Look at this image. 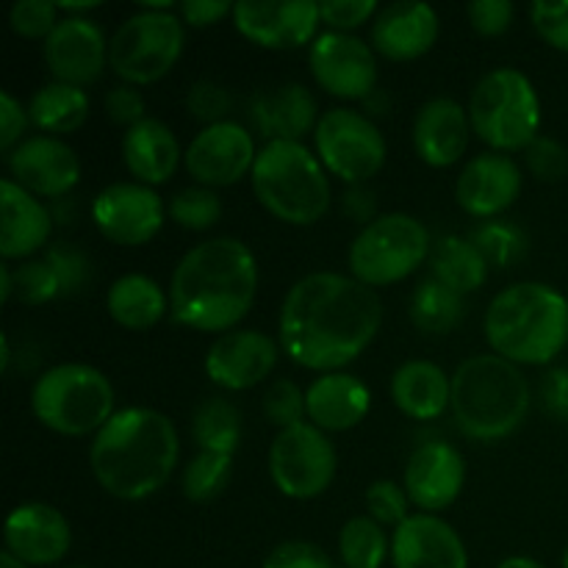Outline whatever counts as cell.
Returning <instances> with one entry per match:
<instances>
[{
  "mask_svg": "<svg viewBox=\"0 0 568 568\" xmlns=\"http://www.w3.org/2000/svg\"><path fill=\"white\" fill-rule=\"evenodd\" d=\"M261 568H333V560L320 544L283 541L266 555Z\"/></svg>",
  "mask_w": 568,
  "mask_h": 568,
  "instance_id": "c3c4849f",
  "label": "cell"
},
{
  "mask_svg": "<svg viewBox=\"0 0 568 568\" xmlns=\"http://www.w3.org/2000/svg\"><path fill=\"white\" fill-rule=\"evenodd\" d=\"M564 568H568V547L564 549Z\"/></svg>",
  "mask_w": 568,
  "mask_h": 568,
  "instance_id": "94428289",
  "label": "cell"
},
{
  "mask_svg": "<svg viewBox=\"0 0 568 568\" xmlns=\"http://www.w3.org/2000/svg\"><path fill=\"white\" fill-rule=\"evenodd\" d=\"M114 386L87 364H59L44 372L31 392L33 416L59 436L81 438L103 430L114 416Z\"/></svg>",
  "mask_w": 568,
  "mask_h": 568,
  "instance_id": "ba28073f",
  "label": "cell"
},
{
  "mask_svg": "<svg viewBox=\"0 0 568 568\" xmlns=\"http://www.w3.org/2000/svg\"><path fill=\"white\" fill-rule=\"evenodd\" d=\"M375 205V192H369L366 186H353L344 194V214L353 216L355 222H364V227L377 220Z\"/></svg>",
  "mask_w": 568,
  "mask_h": 568,
  "instance_id": "9f6ffc18",
  "label": "cell"
},
{
  "mask_svg": "<svg viewBox=\"0 0 568 568\" xmlns=\"http://www.w3.org/2000/svg\"><path fill=\"white\" fill-rule=\"evenodd\" d=\"M103 109L105 116H109L111 122H116V125L133 128L142 120H148V116H144L148 109H144L142 92L133 89L131 83H120V87H114L111 92H105Z\"/></svg>",
  "mask_w": 568,
  "mask_h": 568,
  "instance_id": "816d5d0a",
  "label": "cell"
},
{
  "mask_svg": "<svg viewBox=\"0 0 568 568\" xmlns=\"http://www.w3.org/2000/svg\"><path fill=\"white\" fill-rule=\"evenodd\" d=\"M466 483V460L453 444L430 442L422 444L414 455H410L408 466H405L403 488L408 494L410 503L422 510V514H433L449 508L455 499L460 497Z\"/></svg>",
  "mask_w": 568,
  "mask_h": 568,
  "instance_id": "44dd1931",
  "label": "cell"
},
{
  "mask_svg": "<svg viewBox=\"0 0 568 568\" xmlns=\"http://www.w3.org/2000/svg\"><path fill=\"white\" fill-rule=\"evenodd\" d=\"M430 233L410 214H383L349 244V272L369 288L394 286L430 258Z\"/></svg>",
  "mask_w": 568,
  "mask_h": 568,
  "instance_id": "9c48e42d",
  "label": "cell"
},
{
  "mask_svg": "<svg viewBox=\"0 0 568 568\" xmlns=\"http://www.w3.org/2000/svg\"><path fill=\"white\" fill-rule=\"evenodd\" d=\"M394 568H469L464 538L433 514L408 516L392 538Z\"/></svg>",
  "mask_w": 568,
  "mask_h": 568,
  "instance_id": "603a6c76",
  "label": "cell"
},
{
  "mask_svg": "<svg viewBox=\"0 0 568 568\" xmlns=\"http://www.w3.org/2000/svg\"><path fill=\"white\" fill-rule=\"evenodd\" d=\"M430 270L444 286L455 288L458 294H471L486 283L488 261L469 239L442 236L430 250Z\"/></svg>",
  "mask_w": 568,
  "mask_h": 568,
  "instance_id": "d6a6232c",
  "label": "cell"
},
{
  "mask_svg": "<svg viewBox=\"0 0 568 568\" xmlns=\"http://www.w3.org/2000/svg\"><path fill=\"white\" fill-rule=\"evenodd\" d=\"M392 399L410 419H438L453 403V377L433 361H408L394 372Z\"/></svg>",
  "mask_w": 568,
  "mask_h": 568,
  "instance_id": "f546056e",
  "label": "cell"
},
{
  "mask_svg": "<svg viewBox=\"0 0 568 568\" xmlns=\"http://www.w3.org/2000/svg\"><path fill=\"white\" fill-rule=\"evenodd\" d=\"M469 111L453 98L427 100L414 120V150L425 164L453 166L469 148Z\"/></svg>",
  "mask_w": 568,
  "mask_h": 568,
  "instance_id": "484cf974",
  "label": "cell"
},
{
  "mask_svg": "<svg viewBox=\"0 0 568 568\" xmlns=\"http://www.w3.org/2000/svg\"><path fill=\"white\" fill-rule=\"evenodd\" d=\"M242 414L231 399L209 397L192 416V438L200 453H220L233 458L242 444Z\"/></svg>",
  "mask_w": 568,
  "mask_h": 568,
  "instance_id": "e575fe53",
  "label": "cell"
},
{
  "mask_svg": "<svg viewBox=\"0 0 568 568\" xmlns=\"http://www.w3.org/2000/svg\"><path fill=\"white\" fill-rule=\"evenodd\" d=\"M247 116L266 142H300L316 131V100L303 83L258 89L247 103Z\"/></svg>",
  "mask_w": 568,
  "mask_h": 568,
  "instance_id": "d4e9b609",
  "label": "cell"
},
{
  "mask_svg": "<svg viewBox=\"0 0 568 568\" xmlns=\"http://www.w3.org/2000/svg\"><path fill=\"white\" fill-rule=\"evenodd\" d=\"M9 172L33 197H64L81 181V161L59 136H31L9 153Z\"/></svg>",
  "mask_w": 568,
  "mask_h": 568,
  "instance_id": "ac0fdd59",
  "label": "cell"
},
{
  "mask_svg": "<svg viewBox=\"0 0 568 568\" xmlns=\"http://www.w3.org/2000/svg\"><path fill=\"white\" fill-rule=\"evenodd\" d=\"M377 14L375 0H325L320 3V17L333 31L349 33Z\"/></svg>",
  "mask_w": 568,
  "mask_h": 568,
  "instance_id": "681fc988",
  "label": "cell"
},
{
  "mask_svg": "<svg viewBox=\"0 0 568 568\" xmlns=\"http://www.w3.org/2000/svg\"><path fill=\"white\" fill-rule=\"evenodd\" d=\"M64 568H92V566H64Z\"/></svg>",
  "mask_w": 568,
  "mask_h": 568,
  "instance_id": "6125c7cd",
  "label": "cell"
},
{
  "mask_svg": "<svg viewBox=\"0 0 568 568\" xmlns=\"http://www.w3.org/2000/svg\"><path fill=\"white\" fill-rule=\"evenodd\" d=\"M166 214L172 216V222L186 227V231H209V227H214L216 222H220L222 200L214 189L189 186L181 189V192L170 200Z\"/></svg>",
  "mask_w": 568,
  "mask_h": 568,
  "instance_id": "f35d334b",
  "label": "cell"
},
{
  "mask_svg": "<svg viewBox=\"0 0 568 568\" xmlns=\"http://www.w3.org/2000/svg\"><path fill=\"white\" fill-rule=\"evenodd\" d=\"M28 109H22L11 92H0V150L11 153L28 128ZM26 142V139H22Z\"/></svg>",
  "mask_w": 568,
  "mask_h": 568,
  "instance_id": "db71d44e",
  "label": "cell"
},
{
  "mask_svg": "<svg viewBox=\"0 0 568 568\" xmlns=\"http://www.w3.org/2000/svg\"><path fill=\"white\" fill-rule=\"evenodd\" d=\"M231 17L244 39L266 50L303 48L322 22L314 0H239Z\"/></svg>",
  "mask_w": 568,
  "mask_h": 568,
  "instance_id": "5bb4252c",
  "label": "cell"
},
{
  "mask_svg": "<svg viewBox=\"0 0 568 568\" xmlns=\"http://www.w3.org/2000/svg\"><path fill=\"white\" fill-rule=\"evenodd\" d=\"M250 178L258 203L288 225H314L331 209L327 170L303 142H266Z\"/></svg>",
  "mask_w": 568,
  "mask_h": 568,
  "instance_id": "8992f818",
  "label": "cell"
},
{
  "mask_svg": "<svg viewBox=\"0 0 568 568\" xmlns=\"http://www.w3.org/2000/svg\"><path fill=\"white\" fill-rule=\"evenodd\" d=\"M44 61L55 81L83 89L109 67V39L89 17H64L44 39Z\"/></svg>",
  "mask_w": 568,
  "mask_h": 568,
  "instance_id": "e0dca14e",
  "label": "cell"
},
{
  "mask_svg": "<svg viewBox=\"0 0 568 568\" xmlns=\"http://www.w3.org/2000/svg\"><path fill=\"white\" fill-rule=\"evenodd\" d=\"M471 133L494 153H525L538 139L541 100L525 72L499 67L480 78L469 100Z\"/></svg>",
  "mask_w": 568,
  "mask_h": 568,
  "instance_id": "52a82bcc",
  "label": "cell"
},
{
  "mask_svg": "<svg viewBox=\"0 0 568 568\" xmlns=\"http://www.w3.org/2000/svg\"><path fill=\"white\" fill-rule=\"evenodd\" d=\"M469 242L480 250L488 266H497V270L516 264L527 253L525 231L508 220H486L471 231Z\"/></svg>",
  "mask_w": 568,
  "mask_h": 568,
  "instance_id": "74e56055",
  "label": "cell"
},
{
  "mask_svg": "<svg viewBox=\"0 0 568 568\" xmlns=\"http://www.w3.org/2000/svg\"><path fill=\"white\" fill-rule=\"evenodd\" d=\"M183 22L172 11H136L114 31L109 64L131 87L155 83L178 64L183 53Z\"/></svg>",
  "mask_w": 568,
  "mask_h": 568,
  "instance_id": "30bf717a",
  "label": "cell"
},
{
  "mask_svg": "<svg viewBox=\"0 0 568 568\" xmlns=\"http://www.w3.org/2000/svg\"><path fill=\"white\" fill-rule=\"evenodd\" d=\"M521 170L510 155L480 153L460 170L455 183V200L466 214L477 220H494L519 200Z\"/></svg>",
  "mask_w": 568,
  "mask_h": 568,
  "instance_id": "7402d4cb",
  "label": "cell"
},
{
  "mask_svg": "<svg viewBox=\"0 0 568 568\" xmlns=\"http://www.w3.org/2000/svg\"><path fill=\"white\" fill-rule=\"evenodd\" d=\"M338 555L347 568H383L388 538L372 516H355L338 532Z\"/></svg>",
  "mask_w": 568,
  "mask_h": 568,
  "instance_id": "d590c367",
  "label": "cell"
},
{
  "mask_svg": "<svg viewBox=\"0 0 568 568\" xmlns=\"http://www.w3.org/2000/svg\"><path fill=\"white\" fill-rule=\"evenodd\" d=\"M436 9L422 0H399L377 11L372 22V48L392 61H414L438 39Z\"/></svg>",
  "mask_w": 568,
  "mask_h": 568,
  "instance_id": "cb8c5ba5",
  "label": "cell"
},
{
  "mask_svg": "<svg viewBox=\"0 0 568 568\" xmlns=\"http://www.w3.org/2000/svg\"><path fill=\"white\" fill-rule=\"evenodd\" d=\"M14 297V281H11V266L3 264L0 266V300L9 303Z\"/></svg>",
  "mask_w": 568,
  "mask_h": 568,
  "instance_id": "6f0895ef",
  "label": "cell"
},
{
  "mask_svg": "<svg viewBox=\"0 0 568 568\" xmlns=\"http://www.w3.org/2000/svg\"><path fill=\"white\" fill-rule=\"evenodd\" d=\"M538 394H541L544 410H547L555 422H564V425H568V369L566 366H555V369H549L547 375H544Z\"/></svg>",
  "mask_w": 568,
  "mask_h": 568,
  "instance_id": "f5cc1de1",
  "label": "cell"
},
{
  "mask_svg": "<svg viewBox=\"0 0 568 568\" xmlns=\"http://www.w3.org/2000/svg\"><path fill=\"white\" fill-rule=\"evenodd\" d=\"M0 568H31V566H26L22 560H17L11 552H3L0 555Z\"/></svg>",
  "mask_w": 568,
  "mask_h": 568,
  "instance_id": "91938a15",
  "label": "cell"
},
{
  "mask_svg": "<svg viewBox=\"0 0 568 568\" xmlns=\"http://www.w3.org/2000/svg\"><path fill=\"white\" fill-rule=\"evenodd\" d=\"M255 159H258V150H255L253 133L233 120L203 128L183 153L189 175L205 189L233 186L247 172H253Z\"/></svg>",
  "mask_w": 568,
  "mask_h": 568,
  "instance_id": "9a60e30c",
  "label": "cell"
},
{
  "mask_svg": "<svg viewBox=\"0 0 568 568\" xmlns=\"http://www.w3.org/2000/svg\"><path fill=\"white\" fill-rule=\"evenodd\" d=\"M408 494L394 480H377L366 488V510L381 527L397 530L408 519Z\"/></svg>",
  "mask_w": 568,
  "mask_h": 568,
  "instance_id": "7bdbcfd3",
  "label": "cell"
},
{
  "mask_svg": "<svg viewBox=\"0 0 568 568\" xmlns=\"http://www.w3.org/2000/svg\"><path fill=\"white\" fill-rule=\"evenodd\" d=\"M275 338L261 331H231L211 344L205 375L225 392H247L272 375L277 364Z\"/></svg>",
  "mask_w": 568,
  "mask_h": 568,
  "instance_id": "d6986e66",
  "label": "cell"
},
{
  "mask_svg": "<svg viewBox=\"0 0 568 568\" xmlns=\"http://www.w3.org/2000/svg\"><path fill=\"white\" fill-rule=\"evenodd\" d=\"M316 155L331 175L364 186L386 164V139L381 128L355 109H331L314 131Z\"/></svg>",
  "mask_w": 568,
  "mask_h": 568,
  "instance_id": "8fae6325",
  "label": "cell"
},
{
  "mask_svg": "<svg viewBox=\"0 0 568 568\" xmlns=\"http://www.w3.org/2000/svg\"><path fill=\"white\" fill-rule=\"evenodd\" d=\"M336 449L327 433L303 422L275 436L270 447V475L288 499H314L336 480Z\"/></svg>",
  "mask_w": 568,
  "mask_h": 568,
  "instance_id": "7c38bea8",
  "label": "cell"
},
{
  "mask_svg": "<svg viewBox=\"0 0 568 568\" xmlns=\"http://www.w3.org/2000/svg\"><path fill=\"white\" fill-rule=\"evenodd\" d=\"M483 327L494 355L516 366H547L568 344V300L547 283H514L491 300Z\"/></svg>",
  "mask_w": 568,
  "mask_h": 568,
  "instance_id": "277c9868",
  "label": "cell"
},
{
  "mask_svg": "<svg viewBox=\"0 0 568 568\" xmlns=\"http://www.w3.org/2000/svg\"><path fill=\"white\" fill-rule=\"evenodd\" d=\"M383 325L375 288L338 272H314L288 288L277 336L288 358L327 375L353 364Z\"/></svg>",
  "mask_w": 568,
  "mask_h": 568,
  "instance_id": "6da1fadb",
  "label": "cell"
},
{
  "mask_svg": "<svg viewBox=\"0 0 568 568\" xmlns=\"http://www.w3.org/2000/svg\"><path fill=\"white\" fill-rule=\"evenodd\" d=\"M105 308L116 325L128 331H150L170 311V294L148 275H122L111 283Z\"/></svg>",
  "mask_w": 568,
  "mask_h": 568,
  "instance_id": "4dcf8cb0",
  "label": "cell"
},
{
  "mask_svg": "<svg viewBox=\"0 0 568 568\" xmlns=\"http://www.w3.org/2000/svg\"><path fill=\"white\" fill-rule=\"evenodd\" d=\"M525 164L538 181L558 183L568 175V150L552 136H538L530 148L525 150Z\"/></svg>",
  "mask_w": 568,
  "mask_h": 568,
  "instance_id": "f6af8a7d",
  "label": "cell"
},
{
  "mask_svg": "<svg viewBox=\"0 0 568 568\" xmlns=\"http://www.w3.org/2000/svg\"><path fill=\"white\" fill-rule=\"evenodd\" d=\"M530 20L544 42L568 53V0H538L530 6Z\"/></svg>",
  "mask_w": 568,
  "mask_h": 568,
  "instance_id": "7dc6e473",
  "label": "cell"
},
{
  "mask_svg": "<svg viewBox=\"0 0 568 568\" xmlns=\"http://www.w3.org/2000/svg\"><path fill=\"white\" fill-rule=\"evenodd\" d=\"M9 26L22 39H48L59 26V6L50 0H17L9 11Z\"/></svg>",
  "mask_w": 568,
  "mask_h": 568,
  "instance_id": "b9f144b4",
  "label": "cell"
},
{
  "mask_svg": "<svg viewBox=\"0 0 568 568\" xmlns=\"http://www.w3.org/2000/svg\"><path fill=\"white\" fill-rule=\"evenodd\" d=\"M11 281H14L17 300L26 305H44L50 300L61 297L59 275L44 258L22 261L20 266L11 270Z\"/></svg>",
  "mask_w": 568,
  "mask_h": 568,
  "instance_id": "ab89813d",
  "label": "cell"
},
{
  "mask_svg": "<svg viewBox=\"0 0 568 568\" xmlns=\"http://www.w3.org/2000/svg\"><path fill=\"white\" fill-rule=\"evenodd\" d=\"M186 109L194 120L205 122V128L220 125L233 111V94L216 81H197L189 89Z\"/></svg>",
  "mask_w": 568,
  "mask_h": 568,
  "instance_id": "ee69618b",
  "label": "cell"
},
{
  "mask_svg": "<svg viewBox=\"0 0 568 568\" xmlns=\"http://www.w3.org/2000/svg\"><path fill=\"white\" fill-rule=\"evenodd\" d=\"M0 214H3L0 255L6 261L31 258L48 244L50 231H53V216L31 192L17 186L11 178L0 183Z\"/></svg>",
  "mask_w": 568,
  "mask_h": 568,
  "instance_id": "83f0119b",
  "label": "cell"
},
{
  "mask_svg": "<svg viewBox=\"0 0 568 568\" xmlns=\"http://www.w3.org/2000/svg\"><path fill=\"white\" fill-rule=\"evenodd\" d=\"M178 11H181V20L186 26L209 28L220 22L222 17L233 14V6L227 0H186V3L178 6Z\"/></svg>",
  "mask_w": 568,
  "mask_h": 568,
  "instance_id": "11a10c76",
  "label": "cell"
},
{
  "mask_svg": "<svg viewBox=\"0 0 568 568\" xmlns=\"http://www.w3.org/2000/svg\"><path fill=\"white\" fill-rule=\"evenodd\" d=\"M305 408L311 425L322 433H344L366 419L372 394L364 381L347 372H327L305 388Z\"/></svg>",
  "mask_w": 568,
  "mask_h": 568,
  "instance_id": "4316f807",
  "label": "cell"
},
{
  "mask_svg": "<svg viewBox=\"0 0 568 568\" xmlns=\"http://www.w3.org/2000/svg\"><path fill=\"white\" fill-rule=\"evenodd\" d=\"M497 568H547V566L538 564V560H532V558H525V555H516V558L503 560Z\"/></svg>",
  "mask_w": 568,
  "mask_h": 568,
  "instance_id": "680465c9",
  "label": "cell"
},
{
  "mask_svg": "<svg viewBox=\"0 0 568 568\" xmlns=\"http://www.w3.org/2000/svg\"><path fill=\"white\" fill-rule=\"evenodd\" d=\"M164 203L144 183H111L94 197L92 222L109 242L139 247L155 239L164 225Z\"/></svg>",
  "mask_w": 568,
  "mask_h": 568,
  "instance_id": "2e32d148",
  "label": "cell"
},
{
  "mask_svg": "<svg viewBox=\"0 0 568 568\" xmlns=\"http://www.w3.org/2000/svg\"><path fill=\"white\" fill-rule=\"evenodd\" d=\"M6 552L26 566H55L72 547V530L59 508L44 503H26L6 519Z\"/></svg>",
  "mask_w": 568,
  "mask_h": 568,
  "instance_id": "ffe728a7",
  "label": "cell"
},
{
  "mask_svg": "<svg viewBox=\"0 0 568 568\" xmlns=\"http://www.w3.org/2000/svg\"><path fill=\"white\" fill-rule=\"evenodd\" d=\"M233 475V458L220 453H197L183 469L181 488L189 503H211L227 488Z\"/></svg>",
  "mask_w": 568,
  "mask_h": 568,
  "instance_id": "8d00e7d4",
  "label": "cell"
},
{
  "mask_svg": "<svg viewBox=\"0 0 568 568\" xmlns=\"http://www.w3.org/2000/svg\"><path fill=\"white\" fill-rule=\"evenodd\" d=\"M28 116L44 136L50 133H72L87 122L89 94L81 87L50 81L33 92L28 103Z\"/></svg>",
  "mask_w": 568,
  "mask_h": 568,
  "instance_id": "1f68e13d",
  "label": "cell"
},
{
  "mask_svg": "<svg viewBox=\"0 0 568 568\" xmlns=\"http://www.w3.org/2000/svg\"><path fill=\"white\" fill-rule=\"evenodd\" d=\"M44 261H48V264L55 270V275H59L61 294H75L78 288L87 283L89 261L87 255H83L78 247H72V244L67 242L53 244V247L44 250Z\"/></svg>",
  "mask_w": 568,
  "mask_h": 568,
  "instance_id": "bcb514c9",
  "label": "cell"
},
{
  "mask_svg": "<svg viewBox=\"0 0 568 568\" xmlns=\"http://www.w3.org/2000/svg\"><path fill=\"white\" fill-rule=\"evenodd\" d=\"M466 14L480 37H503L514 22V3L510 0H475L466 6Z\"/></svg>",
  "mask_w": 568,
  "mask_h": 568,
  "instance_id": "f907efd6",
  "label": "cell"
},
{
  "mask_svg": "<svg viewBox=\"0 0 568 568\" xmlns=\"http://www.w3.org/2000/svg\"><path fill=\"white\" fill-rule=\"evenodd\" d=\"M181 159V144H178L172 128L153 116L128 128L122 136V161H125L128 172L144 186H159V183L170 181Z\"/></svg>",
  "mask_w": 568,
  "mask_h": 568,
  "instance_id": "f1b7e54d",
  "label": "cell"
},
{
  "mask_svg": "<svg viewBox=\"0 0 568 568\" xmlns=\"http://www.w3.org/2000/svg\"><path fill=\"white\" fill-rule=\"evenodd\" d=\"M181 442L170 416L153 408L116 410L94 436L89 464L100 486L116 499L139 503L170 483Z\"/></svg>",
  "mask_w": 568,
  "mask_h": 568,
  "instance_id": "3957f363",
  "label": "cell"
},
{
  "mask_svg": "<svg viewBox=\"0 0 568 568\" xmlns=\"http://www.w3.org/2000/svg\"><path fill=\"white\" fill-rule=\"evenodd\" d=\"M464 294L444 286L436 277H427V281H422L414 288L410 322L416 325V331L427 333V336H447V333H453L464 322Z\"/></svg>",
  "mask_w": 568,
  "mask_h": 568,
  "instance_id": "836d02e7",
  "label": "cell"
},
{
  "mask_svg": "<svg viewBox=\"0 0 568 568\" xmlns=\"http://www.w3.org/2000/svg\"><path fill=\"white\" fill-rule=\"evenodd\" d=\"M532 392L525 372L499 355L466 358L453 375V419L475 442H503L521 427Z\"/></svg>",
  "mask_w": 568,
  "mask_h": 568,
  "instance_id": "5b68a950",
  "label": "cell"
},
{
  "mask_svg": "<svg viewBox=\"0 0 568 568\" xmlns=\"http://www.w3.org/2000/svg\"><path fill=\"white\" fill-rule=\"evenodd\" d=\"M311 75L327 94L342 100H366L377 89L375 48L353 33H320L308 53Z\"/></svg>",
  "mask_w": 568,
  "mask_h": 568,
  "instance_id": "4fadbf2b",
  "label": "cell"
},
{
  "mask_svg": "<svg viewBox=\"0 0 568 568\" xmlns=\"http://www.w3.org/2000/svg\"><path fill=\"white\" fill-rule=\"evenodd\" d=\"M264 416L277 430L303 425L305 416H308L305 392H300L297 383L292 381H275L264 394Z\"/></svg>",
  "mask_w": 568,
  "mask_h": 568,
  "instance_id": "60d3db41",
  "label": "cell"
},
{
  "mask_svg": "<svg viewBox=\"0 0 568 568\" xmlns=\"http://www.w3.org/2000/svg\"><path fill=\"white\" fill-rule=\"evenodd\" d=\"M258 292L253 250L233 236L209 239L178 261L170 281V314L189 331L231 333Z\"/></svg>",
  "mask_w": 568,
  "mask_h": 568,
  "instance_id": "7a4b0ae2",
  "label": "cell"
}]
</instances>
